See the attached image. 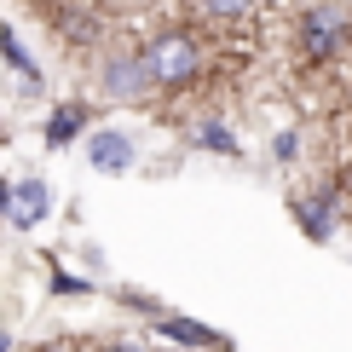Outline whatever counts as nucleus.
<instances>
[{"label": "nucleus", "instance_id": "nucleus-11", "mask_svg": "<svg viewBox=\"0 0 352 352\" xmlns=\"http://www.w3.org/2000/svg\"><path fill=\"white\" fill-rule=\"evenodd\" d=\"M190 139H197L202 151H219V156H237V151H243V144L231 139V127H219V122H202V127H197Z\"/></svg>", "mask_w": 352, "mask_h": 352}, {"label": "nucleus", "instance_id": "nucleus-6", "mask_svg": "<svg viewBox=\"0 0 352 352\" xmlns=\"http://www.w3.org/2000/svg\"><path fill=\"white\" fill-rule=\"evenodd\" d=\"M87 122H93V116H87L81 98H64V104H52L47 127H41V133H47V151H64V144H76V139L87 133Z\"/></svg>", "mask_w": 352, "mask_h": 352}, {"label": "nucleus", "instance_id": "nucleus-10", "mask_svg": "<svg viewBox=\"0 0 352 352\" xmlns=\"http://www.w3.org/2000/svg\"><path fill=\"white\" fill-rule=\"evenodd\" d=\"M162 335H173V341H185V346H219V335H214V329L185 324V318H162Z\"/></svg>", "mask_w": 352, "mask_h": 352}, {"label": "nucleus", "instance_id": "nucleus-7", "mask_svg": "<svg viewBox=\"0 0 352 352\" xmlns=\"http://www.w3.org/2000/svg\"><path fill=\"white\" fill-rule=\"evenodd\" d=\"M0 58L23 76V93H41V64L29 58V47L18 41V29H12V23H0Z\"/></svg>", "mask_w": 352, "mask_h": 352}, {"label": "nucleus", "instance_id": "nucleus-14", "mask_svg": "<svg viewBox=\"0 0 352 352\" xmlns=\"http://www.w3.org/2000/svg\"><path fill=\"white\" fill-rule=\"evenodd\" d=\"M272 151H277V156H283V162H289V156L300 151V139H295V133H277V144H272Z\"/></svg>", "mask_w": 352, "mask_h": 352}, {"label": "nucleus", "instance_id": "nucleus-15", "mask_svg": "<svg viewBox=\"0 0 352 352\" xmlns=\"http://www.w3.org/2000/svg\"><path fill=\"white\" fill-rule=\"evenodd\" d=\"M6 197H12V179L0 173V219H6Z\"/></svg>", "mask_w": 352, "mask_h": 352}, {"label": "nucleus", "instance_id": "nucleus-5", "mask_svg": "<svg viewBox=\"0 0 352 352\" xmlns=\"http://www.w3.org/2000/svg\"><path fill=\"white\" fill-rule=\"evenodd\" d=\"M87 162L98 173H127L133 168V139H127L122 127H93V133H87Z\"/></svg>", "mask_w": 352, "mask_h": 352}, {"label": "nucleus", "instance_id": "nucleus-9", "mask_svg": "<svg viewBox=\"0 0 352 352\" xmlns=\"http://www.w3.org/2000/svg\"><path fill=\"white\" fill-rule=\"evenodd\" d=\"M300 219L312 237H329V219H335V190H324V197H306L300 202Z\"/></svg>", "mask_w": 352, "mask_h": 352}, {"label": "nucleus", "instance_id": "nucleus-1", "mask_svg": "<svg viewBox=\"0 0 352 352\" xmlns=\"http://www.w3.org/2000/svg\"><path fill=\"white\" fill-rule=\"evenodd\" d=\"M139 52H144V69H151V87H162V93H185L202 76V41L190 29H162Z\"/></svg>", "mask_w": 352, "mask_h": 352}, {"label": "nucleus", "instance_id": "nucleus-3", "mask_svg": "<svg viewBox=\"0 0 352 352\" xmlns=\"http://www.w3.org/2000/svg\"><path fill=\"white\" fill-rule=\"evenodd\" d=\"M47 214H52V185L41 179V173H23V179H12L6 219H0V226H12V231H35V226H47Z\"/></svg>", "mask_w": 352, "mask_h": 352}, {"label": "nucleus", "instance_id": "nucleus-18", "mask_svg": "<svg viewBox=\"0 0 352 352\" xmlns=\"http://www.w3.org/2000/svg\"><path fill=\"white\" fill-rule=\"evenodd\" d=\"M0 144H6V116H0Z\"/></svg>", "mask_w": 352, "mask_h": 352}, {"label": "nucleus", "instance_id": "nucleus-13", "mask_svg": "<svg viewBox=\"0 0 352 352\" xmlns=\"http://www.w3.org/2000/svg\"><path fill=\"white\" fill-rule=\"evenodd\" d=\"M52 289L58 295H87L93 283H87V277H69V272H52Z\"/></svg>", "mask_w": 352, "mask_h": 352}, {"label": "nucleus", "instance_id": "nucleus-4", "mask_svg": "<svg viewBox=\"0 0 352 352\" xmlns=\"http://www.w3.org/2000/svg\"><path fill=\"white\" fill-rule=\"evenodd\" d=\"M300 41H306V58H335L346 47V18L335 6H312L300 23Z\"/></svg>", "mask_w": 352, "mask_h": 352}, {"label": "nucleus", "instance_id": "nucleus-12", "mask_svg": "<svg viewBox=\"0 0 352 352\" xmlns=\"http://www.w3.org/2000/svg\"><path fill=\"white\" fill-rule=\"evenodd\" d=\"M202 12H208V18H248V12H254V0H197Z\"/></svg>", "mask_w": 352, "mask_h": 352}, {"label": "nucleus", "instance_id": "nucleus-16", "mask_svg": "<svg viewBox=\"0 0 352 352\" xmlns=\"http://www.w3.org/2000/svg\"><path fill=\"white\" fill-rule=\"evenodd\" d=\"M104 352H144V346H133V341H110Z\"/></svg>", "mask_w": 352, "mask_h": 352}, {"label": "nucleus", "instance_id": "nucleus-8", "mask_svg": "<svg viewBox=\"0 0 352 352\" xmlns=\"http://www.w3.org/2000/svg\"><path fill=\"white\" fill-rule=\"evenodd\" d=\"M58 35H64L69 47H93L98 41V18H87V12H58Z\"/></svg>", "mask_w": 352, "mask_h": 352}, {"label": "nucleus", "instance_id": "nucleus-19", "mask_svg": "<svg viewBox=\"0 0 352 352\" xmlns=\"http://www.w3.org/2000/svg\"><path fill=\"white\" fill-rule=\"evenodd\" d=\"M346 190H352V168H346Z\"/></svg>", "mask_w": 352, "mask_h": 352}, {"label": "nucleus", "instance_id": "nucleus-2", "mask_svg": "<svg viewBox=\"0 0 352 352\" xmlns=\"http://www.w3.org/2000/svg\"><path fill=\"white\" fill-rule=\"evenodd\" d=\"M98 93L110 104H144L151 98V69H144V52L139 47H116L98 58Z\"/></svg>", "mask_w": 352, "mask_h": 352}, {"label": "nucleus", "instance_id": "nucleus-17", "mask_svg": "<svg viewBox=\"0 0 352 352\" xmlns=\"http://www.w3.org/2000/svg\"><path fill=\"white\" fill-rule=\"evenodd\" d=\"M0 352H12V335H6V329H0Z\"/></svg>", "mask_w": 352, "mask_h": 352}]
</instances>
